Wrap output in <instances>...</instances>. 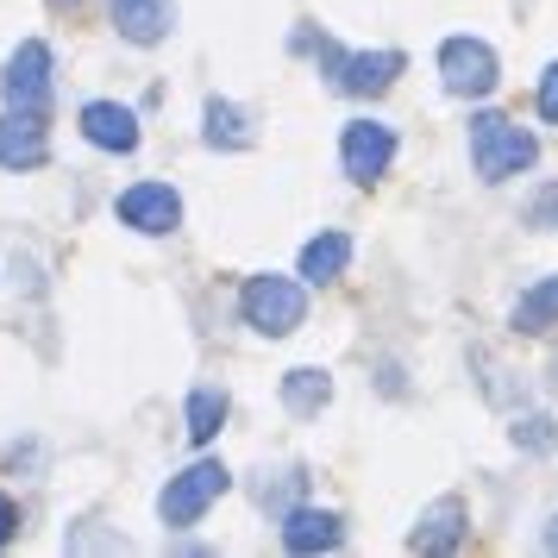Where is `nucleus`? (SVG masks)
Returning <instances> with one entry per match:
<instances>
[{"label":"nucleus","mask_w":558,"mask_h":558,"mask_svg":"<svg viewBox=\"0 0 558 558\" xmlns=\"http://www.w3.org/2000/svg\"><path fill=\"white\" fill-rule=\"evenodd\" d=\"M533 157H539V145H533L527 126H514L502 113H477L471 120V163H477L483 182L521 177V170H533Z\"/></svg>","instance_id":"obj_1"},{"label":"nucleus","mask_w":558,"mask_h":558,"mask_svg":"<svg viewBox=\"0 0 558 558\" xmlns=\"http://www.w3.org/2000/svg\"><path fill=\"white\" fill-rule=\"evenodd\" d=\"M239 307H245V327H257L264 339H282V332L302 327L307 295H302V282H289V277H252Z\"/></svg>","instance_id":"obj_2"},{"label":"nucleus","mask_w":558,"mask_h":558,"mask_svg":"<svg viewBox=\"0 0 558 558\" xmlns=\"http://www.w3.org/2000/svg\"><path fill=\"white\" fill-rule=\"evenodd\" d=\"M227 464H214V458H202V464H189L182 477H170V489H163V502H157V514L170 521V527H195L207 508L227 496Z\"/></svg>","instance_id":"obj_3"},{"label":"nucleus","mask_w":558,"mask_h":558,"mask_svg":"<svg viewBox=\"0 0 558 558\" xmlns=\"http://www.w3.org/2000/svg\"><path fill=\"white\" fill-rule=\"evenodd\" d=\"M320 70L345 95H383L402 76V51H339V45H320Z\"/></svg>","instance_id":"obj_4"},{"label":"nucleus","mask_w":558,"mask_h":558,"mask_svg":"<svg viewBox=\"0 0 558 558\" xmlns=\"http://www.w3.org/2000/svg\"><path fill=\"white\" fill-rule=\"evenodd\" d=\"M0 95H7V107H26V113H45V101H51V45H38V38H26L20 51L7 57V76H0Z\"/></svg>","instance_id":"obj_5"},{"label":"nucleus","mask_w":558,"mask_h":558,"mask_svg":"<svg viewBox=\"0 0 558 558\" xmlns=\"http://www.w3.org/2000/svg\"><path fill=\"white\" fill-rule=\"evenodd\" d=\"M439 76H446L452 95L477 101V95L496 88V51H489L483 38H446V45H439Z\"/></svg>","instance_id":"obj_6"},{"label":"nucleus","mask_w":558,"mask_h":558,"mask_svg":"<svg viewBox=\"0 0 558 558\" xmlns=\"http://www.w3.org/2000/svg\"><path fill=\"white\" fill-rule=\"evenodd\" d=\"M120 220H126L132 232H177L182 227V195L170 189V182H138V189H126L120 195Z\"/></svg>","instance_id":"obj_7"},{"label":"nucleus","mask_w":558,"mask_h":558,"mask_svg":"<svg viewBox=\"0 0 558 558\" xmlns=\"http://www.w3.org/2000/svg\"><path fill=\"white\" fill-rule=\"evenodd\" d=\"M339 157H345V177L352 182H377L396 157V132L377 126V120H352L345 138H339Z\"/></svg>","instance_id":"obj_8"},{"label":"nucleus","mask_w":558,"mask_h":558,"mask_svg":"<svg viewBox=\"0 0 558 558\" xmlns=\"http://www.w3.org/2000/svg\"><path fill=\"white\" fill-rule=\"evenodd\" d=\"M45 157H51L45 120L26 113V107H7V120H0V170H38Z\"/></svg>","instance_id":"obj_9"},{"label":"nucleus","mask_w":558,"mask_h":558,"mask_svg":"<svg viewBox=\"0 0 558 558\" xmlns=\"http://www.w3.org/2000/svg\"><path fill=\"white\" fill-rule=\"evenodd\" d=\"M82 138L101 151H138V120L120 101H88L82 107Z\"/></svg>","instance_id":"obj_10"},{"label":"nucleus","mask_w":558,"mask_h":558,"mask_svg":"<svg viewBox=\"0 0 558 558\" xmlns=\"http://www.w3.org/2000/svg\"><path fill=\"white\" fill-rule=\"evenodd\" d=\"M113 26H120L126 45H157L177 26V7L170 0H113Z\"/></svg>","instance_id":"obj_11"},{"label":"nucleus","mask_w":558,"mask_h":558,"mask_svg":"<svg viewBox=\"0 0 558 558\" xmlns=\"http://www.w3.org/2000/svg\"><path fill=\"white\" fill-rule=\"evenodd\" d=\"M345 539V521L327 514V508H289V521H282V546L289 553H332Z\"/></svg>","instance_id":"obj_12"},{"label":"nucleus","mask_w":558,"mask_h":558,"mask_svg":"<svg viewBox=\"0 0 558 558\" xmlns=\"http://www.w3.org/2000/svg\"><path fill=\"white\" fill-rule=\"evenodd\" d=\"M458 539H464V502L458 496H439L421 514V527L408 533V553H452Z\"/></svg>","instance_id":"obj_13"},{"label":"nucleus","mask_w":558,"mask_h":558,"mask_svg":"<svg viewBox=\"0 0 558 558\" xmlns=\"http://www.w3.org/2000/svg\"><path fill=\"white\" fill-rule=\"evenodd\" d=\"M345 264H352V239H345V232H320V239H307V252H302V277L307 282H332Z\"/></svg>","instance_id":"obj_14"},{"label":"nucleus","mask_w":558,"mask_h":558,"mask_svg":"<svg viewBox=\"0 0 558 558\" xmlns=\"http://www.w3.org/2000/svg\"><path fill=\"white\" fill-rule=\"evenodd\" d=\"M282 402H289V414H320V408L332 402L327 371H289V377H282Z\"/></svg>","instance_id":"obj_15"},{"label":"nucleus","mask_w":558,"mask_h":558,"mask_svg":"<svg viewBox=\"0 0 558 558\" xmlns=\"http://www.w3.org/2000/svg\"><path fill=\"white\" fill-rule=\"evenodd\" d=\"M558 320V277H546V282H533L527 295L514 302V327L521 332H546Z\"/></svg>","instance_id":"obj_16"},{"label":"nucleus","mask_w":558,"mask_h":558,"mask_svg":"<svg viewBox=\"0 0 558 558\" xmlns=\"http://www.w3.org/2000/svg\"><path fill=\"white\" fill-rule=\"evenodd\" d=\"M207 145H227V151H245V145H252L245 113L232 101H207Z\"/></svg>","instance_id":"obj_17"},{"label":"nucleus","mask_w":558,"mask_h":558,"mask_svg":"<svg viewBox=\"0 0 558 558\" xmlns=\"http://www.w3.org/2000/svg\"><path fill=\"white\" fill-rule=\"evenodd\" d=\"M220 421H227V396H220V389H195V396H189V439L207 446V439L220 433Z\"/></svg>","instance_id":"obj_18"},{"label":"nucleus","mask_w":558,"mask_h":558,"mask_svg":"<svg viewBox=\"0 0 558 558\" xmlns=\"http://www.w3.org/2000/svg\"><path fill=\"white\" fill-rule=\"evenodd\" d=\"M539 113H546V120H558V63L546 70V82H539Z\"/></svg>","instance_id":"obj_19"},{"label":"nucleus","mask_w":558,"mask_h":558,"mask_svg":"<svg viewBox=\"0 0 558 558\" xmlns=\"http://www.w3.org/2000/svg\"><path fill=\"white\" fill-rule=\"evenodd\" d=\"M533 220H539V227H558V189H546V195L533 202Z\"/></svg>","instance_id":"obj_20"},{"label":"nucleus","mask_w":558,"mask_h":558,"mask_svg":"<svg viewBox=\"0 0 558 558\" xmlns=\"http://www.w3.org/2000/svg\"><path fill=\"white\" fill-rule=\"evenodd\" d=\"M20 533V508H13V496H0V546Z\"/></svg>","instance_id":"obj_21"},{"label":"nucleus","mask_w":558,"mask_h":558,"mask_svg":"<svg viewBox=\"0 0 558 558\" xmlns=\"http://www.w3.org/2000/svg\"><path fill=\"white\" fill-rule=\"evenodd\" d=\"M514 439H527L533 452H546V446H553V433H546V421H527V433L514 427Z\"/></svg>","instance_id":"obj_22"},{"label":"nucleus","mask_w":558,"mask_h":558,"mask_svg":"<svg viewBox=\"0 0 558 558\" xmlns=\"http://www.w3.org/2000/svg\"><path fill=\"white\" fill-rule=\"evenodd\" d=\"M546 546H553V553H558V514H553V527H546Z\"/></svg>","instance_id":"obj_23"}]
</instances>
